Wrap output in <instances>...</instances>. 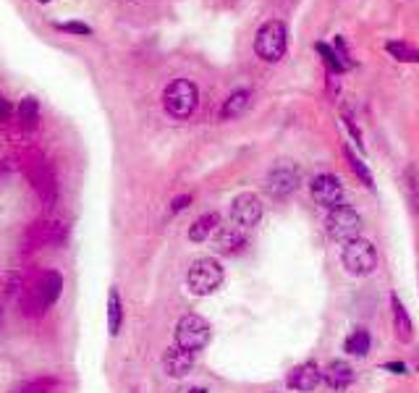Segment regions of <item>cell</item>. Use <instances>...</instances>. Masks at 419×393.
<instances>
[{"instance_id": "4", "label": "cell", "mask_w": 419, "mask_h": 393, "mask_svg": "<svg viewBox=\"0 0 419 393\" xmlns=\"http://www.w3.org/2000/svg\"><path fill=\"white\" fill-rule=\"evenodd\" d=\"M186 283H189L191 294H197V297H207L212 291H218L220 283H223V268H220V262L212 257L197 259L189 268V273H186Z\"/></svg>"}, {"instance_id": "31", "label": "cell", "mask_w": 419, "mask_h": 393, "mask_svg": "<svg viewBox=\"0 0 419 393\" xmlns=\"http://www.w3.org/2000/svg\"><path fill=\"white\" fill-rule=\"evenodd\" d=\"M3 173H6V165H3V163H0V176H3Z\"/></svg>"}, {"instance_id": "22", "label": "cell", "mask_w": 419, "mask_h": 393, "mask_svg": "<svg viewBox=\"0 0 419 393\" xmlns=\"http://www.w3.org/2000/svg\"><path fill=\"white\" fill-rule=\"evenodd\" d=\"M317 53L325 58V63H328V68H330V74H343L346 68H352L338 53H335V48H328L325 42H317Z\"/></svg>"}, {"instance_id": "13", "label": "cell", "mask_w": 419, "mask_h": 393, "mask_svg": "<svg viewBox=\"0 0 419 393\" xmlns=\"http://www.w3.org/2000/svg\"><path fill=\"white\" fill-rule=\"evenodd\" d=\"M34 288H37V294L42 297V302H45V307H50L53 302H58L60 291H63V276L56 273V270H48V273H42V276H39V281L34 283Z\"/></svg>"}, {"instance_id": "17", "label": "cell", "mask_w": 419, "mask_h": 393, "mask_svg": "<svg viewBox=\"0 0 419 393\" xmlns=\"http://www.w3.org/2000/svg\"><path fill=\"white\" fill-rule=\"evenodd\" d=\"M121 320H124L121 297H118V288H110V291H108V333H110V336H118Z\"/></svg>"}, {"instance_id": "11", "label": "cell", "mask_w": 419, "mask_h": 393, "mask_svg": "<svg viewBox=\"0 0 419 393\" xmlns=\"http://www.w3.org/2000/svg\"><path fill=\"white\" fill-rule=\"evenodd\" d=\"M244 247H247V236H244L241 228H236V226L218 228V233H215V250L220 255H238V252H244Z\"/></svg>"}, {"instance_id": "23", "label": "cell", "mask_w": 419, "mask_h": 393, "mask_svg": "<svg viewBox=\"0 0 419 393\" xmlns=\"http://www.w3.org/2000/svg\"><path fill=\"white\" fill-rule=\"evenodd\" d=\"M37 113H39V103L34 97H24L19 105V118H21V126L24 129H32V126L37 124Z\"/></svg>"}, {"instance_id": "8", "label": "cell", "mask_w": 419, "mask_h": 393, "mask_svg": "<svg viewBox=\"0 0 419 393\" xmlns=\"http://www.w3.org/2000/svg\"><path fill=\"white\" fill-rule=\"evenodd\" d=\"M259 218H262V202H259L257 194L252 192L238 194L236 200H233V205H231V221H233V226L241 231H249L257 226Z\"/></svg>"}, {"instance_id": "29", "label": "cell", "mask_w": 419, "mask_h": 393, "mask_svg": "<svg viewBox=\"0 0 419 393\" xmlns=\"http://www.w3.org/2000/svg\"><path fill=\"white\" fill-rule=\"evenodd\" d=\"M385 370H393L396 375H404V370H406V367L401 365V362H391V365H385Z\"/></svg>"}, {"instance_id": "9", "label": "cell", "mask_w": 419, "mask_h": 393, "mask_svg": "<svg viewBox=\"0 0 419 393\" xmlns=\"http://www.w3.org/2000/svg\"><path fill=\"white\" fill-rule=\"evenodd\" d=\"M312 197L317 205H323L325 210H333L338 205H343V183L333 173H320L312 179Z\"/></svg>"}, {"instance_id": "21", "label": "cell", "mask_w": 419, "mask_h": 393, "mask_svg": "<svg viewBox=\"0 0 419 393\" xmlns=\"http://www.w3.org/2000/svg\"><path fill=\"white\" fill-rule=\"evenodd\" d=\"M343 155H346V160H349V165H352V171L356 173V179H359V181H362L367 189H372V186H375V181H372V173H370V168L364 165L362 157H356V153H354L352 147H346V150H343Z\"/></svg>"}, {"instance_id": "6", "label": "cell", "mask_w": 419, "mask_h": 393, "mask_svg": "<svg viewBox=\"0 0 419 393\" xmlns=\"http://www.w3.org/2000/svg\"><path fill=\"white\" fill-rule=\"evenodd\" d=\"M210 341V323L200 315H183L176 326V346L183 352H200Z\"/></svg>"}, {"instance_id": "2", "label": "cell", "mask_w": 419, "mask_h": 393, "mask_svg": "<svg viewBox=\"0 0 419 393\" xmlns=\"http://www.w3.org/2000/svg\"><path fill=\"white\" fill-rule=\"evenodd\" d=\"M197 86L191 84L189 79H173L171 84L165 86V92H162V105H165V113L176 118V121H183V118H189L194 113V108H197Z\"/></svg>"}, {"instance_id": "15", "label": "cell", "mask_w": 419, "mask_h": 393, "mask_svg": "<svg viewBox=\"0 0 419 393\" xmlns=\"http://www.w3.org/2000/svg\"><path fill=\"white\" fill-rule=\"evenodd\" d=\"M323 380L330 385V388H335V391H343V388L352 385V380H354L352 365H346V362H341V359H335V362H330V365L323 370Z\"/></svg>"}, {"instance_id": "3", "label": "cell", "mask_w": 419, "mask_h": 393, "mask_svg": "<svg viewBox=\"0 0 419 393\" xmlns=\"http://www.w3.org/2000/svg\"><path fill=\"white\" fill-rule=\"evenodd\" d=\"M341 262L346 273H352V276H370L378 268V252L372 247V241L356 236V239L343 244Z\"/></svg>"}, {"instance_id": "28", "label": "cell", "mask_w": 419, "mask_h": 393, "mask_svg": "<svg viewBox=\"0 0 419 393\" xmlns=\"http://www.w3.org/2000/svg\"><path fill=\"white\" fill-rule=\"evenodd\" d=\"M8 115H11V105L0 97V118H8Z\"/></svg>"}, {"instance_id": "16", "label": "cell", "mask_w": 419, "mask_h": 393, "mask_svg": "<svg viewBox=\"0 0 419 393\" xmlns=\"http://www.w3.org/2000/svg\"><path fill=\"white\" fill-rule=\"evenodd\" d=\"M249 105H252V92H249V89H236V92H231L228 100L220 108V118H223V121L238 118V115L247 113Z\"/></svg>"}, {"instance_id": "14", "label": "cell", "mask_w": 419, "mask_h": 393, "mask_svg": "<svg viewBox=\"0 0 419 393\" xmlns=\"http://www.w3.org/2000/svg\"><path fill=\"white\" fill-rule=\"evenodd\" d=\"M191 362H194V354H191V352H183V349H179V346L168 349L165 356H162V365H165L168 375H173V378H183V375H189Z\"/></svg>"}, {"instance_id": "25", "label": "cell", "mask_w": 419, "mask_h": 393, "mask_svg": "<svg viewBox=\"0 0 419 393\" xmlns=\"http://www.w3.org/2000/svg\"><path fill=\"white\" fill-rule=\"evenodd\" d=\"M56 29H60V32H68V34H92V29L86 27V24H82V21H66V24H56Z\"/></svg>"}, {"instance_id": "10", "label": "cell", "mask_w": 419, "mask_h": 393, "mask_svg": "<svg viewBox=\"0 0 419 393\" xmlns=\"http://www.w3.org/2000/svg\"><path fill=\"white\" fill-rule=\"evenodd\" d=\"M320 383H323V370L314 365V362H304V365L294 367L291 375H288V388L302 393L314 391Z\"/></svg>"}, {"instance_id": "26", "label": "cell", "mask_w": 419, "mask_h": 393, "mask_svg": "<svg viewBox=\"0 0 419 393\" xmlns=\"http://www.w3.org/2000/svg\"><path fill=\"white\" fill-rule=\"evenodd\" d=\"M189 202H191V194H183V197H176V200H173V207H171V210H173V212L183 210V207H189Z\"/></svg>"}, {"instance_id": "30", "label": "cell", "mask_w": 419, "mask_h": 393, "mask_svg": "<svg viewBox=\"0 0 419 393\" xmlns=\"http://www.w3.org/2000/svg\"><path fill=\"white\" fill-rule=\"evenodd\" d=\"M189 393H207L205 388H194V391H189Z\"/></svg>"}, {"instance_id": "7", "label": "cell", "mask_w": 419, "mask_h": 393, "mask_svg": "<svg viewBox=\"0 0 419 393\" xmlns=\"http://www.w3.org/2000/svg\"><path fill=\"white\" fill-rule=\"evenodd\" d=\"M302 183V173L294 163H278L273 171L267 173V192L276 200H286L299 189Z\"/></svg>"}, {"instance_id": "27", "label": "cell", "mask_w": 419, "mask_h": 393, "mask_svg": "<svg viewBox=\"0 0 419 393\" xmlns=\"http://www.w3.org/2000/svg\"><path fill=\"white\" fill-rule=\"evenodd\" d=\"M343 121H346V126H349V131H352V134H354V139L359 142V147H362V134H359V129L354 126V121H352V118H349V115H343Z\"/></svg>"}, {"instance_id": "1", "label": "cell", "mask_w": 419, "mask_h": 393, "mask_svg": "<svg viewBox=\"0 0 419 393\" xmlns=\"http://www.w3.org/2000/svg\"><path fill=\"white\" fill-rule=\"evenodd\" d=\"M288 48V29L283 21H265L257 29V37H254V53L267 63H278L281 58L286 56Z\"/></svg>"}, {"instance_id": "24", "label": "cell", "mask_w": 419, "mask_h": 393, "mask_svg": "<svg viewBox=\"0 0 419 393\" xmlns=\"http://www.w3.org/2000/svg\"><path fill=\"white\" fill-rule=\"evenodd\" d=\"M406 189H409V197H411V202H414V207L419 210V179L411 165L406 168Z\"/></svg>"}, {"instance_id": "32", "label": "cell", "mask_w": 419, "mask_h": 393, "mask_svg": "<svg viewBox=\"0 0 419 393\" xmlns=\"http://www.w3.org/2000/svg\"><path fill=\"white\" fill-rule=\"evenodd\" d=\"M39 3H50V0H39Z\"/></svg>"}, {"instance_id": "19", "label": "cell", "mask_w": 419, "mask_h": 393, "mask_svg": "<svg viewBox=\"0 0 419 393\" xmlns=\"http://www.w3.org/2000/svg\"><path fill=\"white\" fill-rule=\"evenodd\" d=\"M220 218L215 215V212H207V215H202V218H197V221L191 223L189 228V239L191 241H205L212 233V231L218 228Z\"/></svg>"}, {"instance_id": "33", "label": "cell", "mask_w": 419, "mask_h": 393, "mask_svg": "<svg viewBox=\"0 0 419 393\" xmlns=\"http://www.w3.org/2000/svg\"><path fill=\"white\" fill-rule=\"evenodd\" d=\"M24 393H29V391H24Z\"/></svg>"}, {"instance_id": "20", "label": "cell", "mask_w": 419, "mask_h": 393, "mask_svg": "<svg viewBox=\"0 0 419 393\" xmlns=\"http://www.w3.org/2000/svg\"><path fill=\"white\" fill-rule=\"evenodd\" d=\"M385 50H388V53H391L396 60H404V63H419V50L411 48L409 42L391 39V42H385Z\"/></svg>"}, {"instance_id": "18", "label": "cell", "mask_w": 419, "mask_h": 393, "mask_svg": "<svg viewBox=\"0 0 419 393\" xmlns=\"http://www.w3.org/2000/svg\"><path fill=\"white\" fill-rule=\"evenodd\" d=\"M370 346H372L370 333H367L364 328H356V330H352V336L346 338L343 349H346L349 354H354V356H367V354H370Z\"/></svg>"}, {"instance_id": "5", "label": "cell", "mask_w": 419, "mask_h": 393, "mask_svg": "<svg viewBox=\"0 0 419 393\" xmlns=\"http://www.w3.org/2000/svg\"><path fill=\"white\" fill-rule=\"evenodd\" d=\"M325 228L330 233V239L335 241H352L359 236L362 231V215L354 210L352 205H338L333 210H328V218H325Z\"/></svg>"}, {"instance_id": "12", "label": "cell", "mask_w": 419, "mask_h": 393, "mask_svg": "<svg viewBox=\"0 0 419 393\" xmlns=\"http://www.w3.org/2000/svg\"><path fill=\"white\" fill-rule=\"evenodd\" d=\"M391 309H393V330L401 344H409L414 338V326H411V317L404 307V302L399 299V294H391Z\"/></svg>"}]
</instances>
